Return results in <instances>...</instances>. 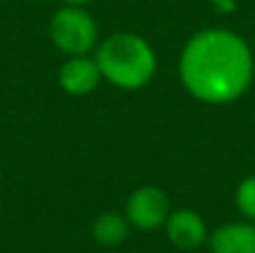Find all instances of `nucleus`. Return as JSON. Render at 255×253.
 Returning <instances> with one entry per match:
<instances>
[{
    "label": "nucleus",
    "mask_w": 255,
    "mask_h": 253,
    "mask_svg": "<svg viewBox=\"0 0 255 253\" xmlns=\"http://www.w3.org/2000/svg\"><path fill=\"white\" fill-rule=\"evenodd\" d=\"M166 238L170 240L172 247L181 251H193L206 245L208 240V227L204 218L193 209H175L170 211L166 224H163Z\"/></svg>",
    "instance_id": "obj_6"
},
{
    "label": "nucleus",
    "mask_w": 255,
    "mask_h": 253,
    "mask_svg": "<svg viewBox=\"0 0 255 253\" xmlns=\"http://www.w3.org/2000/svg\"><path fill=\"white\" fill-rule=\"evenodd\" d=\"M56 81L63 92L70 97H88L101 85L103 76L94 61V54H85V56H65L56 72Z\"/></svg>",
    "instance_id": "obj_5"
},
{
    "label": "nucleus",
    "mask_w": 255,
    "mask_h": 253,
    "mask_svg": "<svg viewBox=\"0 0 255 253\" xmlns=\"http://www.w3.org/2000/svg\"><path fill=\"white\" fill-rule=\"evenodd\" d=\"M255 79L251 45L238 31L208 27L186 40L179 54V81L193 99L226 106L249 92Z\"/></svg>",
    "instance_id": "obj_1"
},
{
    "label": "nucleus",
    "mask_w": 255,
    "mask_h": 253,
    "mask_svg": "<svg viewBox=\"0 0 255 253\" xmlns=\"http://www.w3.org/2000/svg\"><path fill=\"white\" fill-rule=\"evenodd\" d=\"M235 206L244 220L255 222V175H247L235 188Z\"/></svg>",
    "instance_id": "obj_9"
},
{
    "label": "nucleus",
    "mask_w": 255,
    "mask_h": 253,
    "mask_svg": "<svg viewBox=\"0 0 255 253\" xmlns=\"http://www.w3.org/2000/svg\"><path fill=\"white\" fill-rule=\"evenodd\" d=\"M206 247L211 253H255V222L238 220L220 224L208 233Z\"/></svg>",
    "instance_id": "obj_7"
},
{
    "label": "nucleus",
    "mask_w": 255,
    "mask_h": 253,
    "mask_svg": "<svg viewBox=\"0 0 255 253\" xmlns=\"http://www.w3.org/2000/svg\"><path fill=\"white\" fill-rule=\"evenodd\" d=\"M170 200L163 188L154 186V184H145L139 186L128 195L124 215L128 218L132 229L139 231H157L163 229L168 215H170Z\"/></svg>",
    "instance_id": "obj_4"
},
{
    "label": "nucleus",
    "mask_w": 255,
    "mask_h": 253,
    "mask_svg": "<svg viewBox=\"0 0 255 253\" xmlns=\"http://www.w3.org/2000/svg\"><path fill=\"white\" fill-rule=\"evenodd\" d=\"M63 4H79V7H88L90 2H94V0H61Z\"/></svg>",
    "instance_id": "obj_10"
},
{
    "label": "nucleus",
    "mask_w": 255,
    "mask_h": 253,
    "mask_svg": "<svg viewBox=\"0 0 255 253\" xmlns=\"http://www.w3.org/2000/svg\"><path fill=\"white\" fill-rule=\"evenodd\" d=\"M0 2H2V0H0Z\"/></svg>",
    "instance_id": "obj_11"
},
{
    "label": "nucleus",
    "mask_w": 255,
    "mask_h": 253,
    "mask_svg": "<svg viewBox=\"0 0 255 253\" xmlns=\"http://www.w3.org/2000/svg\"><path fill=\"white\" fill-rule=\"evenodd\" d=\"M130 229L132 227L124 213H119V211H103L92 222V240L99 247L112 249V247H119L128 240Z\"/></svg>",
    "instance_id": "obj_8"
},
{
    "label": "nucleus",
    "mask_w": 255,
    "mask_h": 253,
    "mask_svg": "<svg viewBox=\"0 0 255 253\" xmlns=\"http://www.w3.org/2000/svg\"><path fill=\"white\" fill-rule=\"evenodd\" d=\"M101 76L112 88L136 92L157 74V52L136 31H115L99 40L94 49Z\"/></svg>",
    "instance_id": "obj_2"
},
{
    "label": "nucleus",
    "mask_w": 255,
    "mask_h": 253,
    "mask_svg": "<svg viewBox=\"0 0 255 253\" xmlns=\"http://www.w3.org/2000/svg\"><path fill=\"white\" fill-rule=\"evenodd\" d=\"M49 40L65 56H85L94 54L101 31L94 16L79 4H63L49 18Z\"/></svg>",
    "instance_id": "obj_3"
}]
</instances>
